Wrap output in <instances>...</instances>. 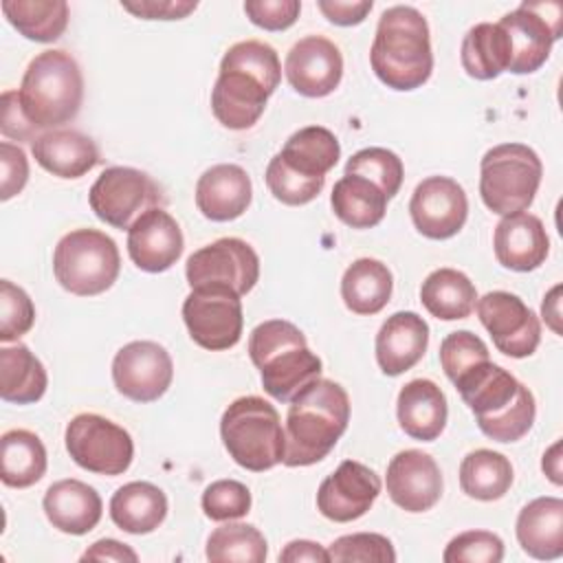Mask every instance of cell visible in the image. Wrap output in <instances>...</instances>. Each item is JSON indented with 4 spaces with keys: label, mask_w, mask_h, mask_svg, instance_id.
Listing matches in <instances>:
<instances>
[{
    "label": "cell",
    "mask_w": 563,
    "mask_h": 563,
    "mask_svg": "<svg viewBox=\"0 0 563 563\" xmlns=\"http://www.w3.org/2000/svg\"><path fill=\"white\" fill-rule=\"evenodd\" d=\"M479 431L495 442H517L534 424L532 391L490 358L464 372L455 383Z\"/></svg>",
    "instance_id": "obj_1"
},
{
    "label": "cell",
    "mask_w": 563,
    "mask_h": 563,
    "mask_svg": "<svg viewBox=\"0 0 563 563\" xmlns=\"http://www.w3.org/2000/svg\"><path fill=\"white\" fill-rule=\"evenodd\" d=\"M350 422V396L330 380L317 378L306 385L286 413V466H310L321 462L345 433Z\"/></svg>",
    "instance_id": "obj_2"
},
{
    "label": "cell",
    "mask_w": 563,
    "mask_h": 563,
    "mask_svg": "<svg viewBox=\"0 0 563 563\" xmlns=\"http://www.w3.org/2000/svg\"><path fill=\"white\" fill-rule=\"evenodd\" d=\"M369 64L374 75L391 90L409 92L427 84L433 73L427 18L409 4L385 9L378 18Z\"/></svg>",
    "instance_id": "obj_3"
},
{
    "label": "cell",
    "mask_w": 563,
    "mask_h": 563,
    "mask_svg": "<svg viewBox=\"0 0 563 563\" xmlns=\"http://www.w3.org/2000/svg\"><path fill=\"white\" fill-rule=\"evenodd\" d=\"M249 356L260 369L264 391L279 402H290L306 385L321 378V358L310 352L303 332L286 319L255 325Z\"/></svg>",
    "instance_id": "obj_4"
},
{
    "label": "cell",
    "mask_w": 563,
    "mask_h": 563,
    "mask_svg": "<svg viewBox=\"0 0 563 563\" xmlns=\"http://www.w3.org/2000/svg\"><path fill=\"white\" fill-rule=\"evenodd\" d=\"M18 99L31 125L59 130L79 114L84 101V77L77 59L62 48L35 55L24 70Z\"/></svg>",
    "instance_id": "obj_5"
},
{
    "label": "cell",
    "mask_w": 563,
    "mask_h": 563,
    "mask_svg": "<svg viewBox=\"0 0 563 563\" xmlns=\"http://www.w3.org/2000/svg\"><path fill=\"white\" fill-rule=\"evenodd\" d=\"M220 438L235 464L262 473L284 462L286 433L277 409L260 396L235 398L220 418Z\"/></svg>",
    "instance_id": "obj_6"
},
{
    "label": "cell",
    "mask_w": 563,
    "mask_h": 563,
    "mask_svg": "<svg viewBox=\"0 0 563 563\" xmlns=\"http://www.w3.org/2000/svg\"><path fill=\"white\" fill-rule=\"evenodd\" d=\"M539 154L523 143L490 147L479 163V196L497 216L526 211L541 185Z\"/></svg>",
    "instance_id": "obj_7"
},
{
    "label": "cell",
    "mask_w": 563,
    "mask_h": 563,
    "mask_svg": "<svg viewBox=\"0 0 563 563\" xmlns=\"http://www.w3.org/2000/svg\"><path fill=\"white\" fill-rule=\"evenodd\" d=\"M121 255L117 242L99 229L66 233L53 253V273L64 290L77 297L106 292L119 277Z\"/></svg>",
    "instance_id": "obj_8"
},
{
    "label": "cell",
    "mask_w": 563,
    "mask_h": 563,
    "mask_svg": "<svg viewBox=\"0 0 563 563\" xmlns=\"http://www.w3.org/2000/svg\"><path fill=\"white\" fill-rule=\"evenodd\" d=\"M88 202L95 216L114 227L130 229L143 213L165 209V194L158 183L134 167H108L92 183Z\"/></svg>",
    "instance_id": "obj_9"
},
{
    "label": "cell",
    "mask_w": 563,
    "mask_h": 563,
    "mask_svg": "<svg viewBox=\"0 0 563 563\" xmlns=\"http://www.w3.org/2000/svg\"><path fill=\"white\" fill-rule=\"evenodd\" d=\"M497 24L506 31L510 42L508 70L530 75L548 62L552 44L563 33V7L552 0L521 2Z\"/></svg>",
    "instance_id": "obj_10"
},
{
    "label": "cell",
    "mask_w": 563,
    "mask_h": 563,
    "mask_svg": "<svg viewBox=\"0 0 563 563\" xmlns=\"http://www.w3.org/2000/svg\"><path fill=\"white\" fill-rule=\"evenodd\" d=\"M66 451L77 466L97 475H121L134 457L130 433L99 413H79L66 424Z\"/></svg>",
    "instance_id": "obj_11"
},
{
    "label": "cell",
    "mask_w": 563,
    "mask_h": 563,
    "mask_svg": "<svg viewBox=\"0 0 563 563\" xmlns=\"http://www.w3.org/2000/svg\"><path fill=\"white\" fill-rule=\"evenodd\" d=\"M183 321L194 343L220 352L238 345L244 317L240 295L227 286H198L183 301Z\"/></svg>",
    "instance_id": "obj_12"
},
{
    "label": "cell",
    "mask_w": 563,
    "mask_h": 563,
    "mask_svg": "<svg viewBox=\"0 0 563 563\" xmlns=\"http://www.w3.org/2000/svg\"><path fill=\"white\" fill-rule=\"evenodd\" d=\"M185 277L191 288L227 286L240 297L253 290L260 279V257L240 238H220L187 257Z\"/></svg>",
    "instance_id": "obj_13"
},
{
    "label": "cell",
    "mask_w": 563,
    "mask_h": 563,
    "mask_svg": "<svg viewBox=\"0 0 563 563\" xmlns=\"http://www.w3.org/2000/svg\"><path fill=\"white\" fill-rule=\"evenodd\" d=\"M475 310L490 334L493 345L501 354L510 358H526L539 347L541 321L521 297L506 290H493L477 297Z\"/></svg>",
    "instance_id": "obj_14"
},
{
    "label": "cell",
    "mask_w": 563,
    "mask_h": 563,
    "mask_svg": "<svg viewBox=\"0 0 563 563\" xmlns=\"http://www.w3.org/2000/svg\"><path fill=\"white\" fill-rule=\"evenodd\" d=\"M112 380L119 394L134 402L158 400L174 380L169 352L156 341H132L112 358Z\"/></svg>",
    "instance_id": "obj_15"
},
{
    "label": "cell",
    "mask_w": 563,
    "mask_h": 563,
    "mask_svg": "<svg viewBox=\"0 0 563 563\" xmlns=\"http://www.w3.org/2000/svg\"><path fill=\"white\" fill-rule=\"evenodd\" d=\"M411 222L429 240H449L468 218V200L462 185L449 176H429L416 185L409 200Z\"/></svg>",
    "instance_id": "obj_16"
},
{
    "label": "cell",
    "mask_w": 563,
    "mask_h": 563,
    "mask_svg": "<svg viewBox=\"0 0 563 563\" xmlns=\"http://www.w3.org/2000/svg\"><path fill=\"white\" fill-rule=\"evenodd\" d=\"M277 88L255 73L222 64L211 90V112L229 130L253 128Z\"/></svg>",
    "instance_id": "obj_17"
},
{
    "label": "cell",
    "mask_w": 563,
    "mask_h": 563,
    "mask_svg": "<svg viewBox=\"0 0 563 563\" xmlns=\"http://www.w3.org/2000/svg\"><path fill=\"white\" fill-rule=\"evenodd\" d=\"M284 73L295 92L321 99L339 88L343 77V55L332 40L323 35H306L288 51Z\"/></svg>",
    "instance_id": "obj_18"
},
{
    "label": "cell",
    "mask_w": 563,
    "mask_h": 563,
    "mask_svg": "<svg viewBox=\"0 0 563 563\" xmlns=\"http://www.w3.org/2000/svg\"><path fill=\"white\" fill-rule=\"evenodd\" d=\"M380 477L356 460H345L317 490V510L336 523L361 519L380 495Z\"/></svg>",
    "instance_id": "obj_19"
},
{
    "label": "cell",
    "mask_w": 563,
    "mask_h": 563,
    "mask_svg": "<svg viewBox=\"0 0 563 563\" xmlns=\"http://www.w3.org/2000/svg\"><path fill=\"white\" fill-rule=\"evenodd\" d=\"M389 499L407 512H427L442 497V473L438 462L418 449H405L391 457L385 477Z\"/></svg>",
    "instance_id": "obj_20"
},
{
    "label": "cell",
    "mask_w": 563,
    "mask_h": 563,
    "mask_svg": "<svg viewBox=\"0 0 563 563\" xmlns=\"http://www.w3.org/2000/svg\"><path fill=\"white\" fill-rule=\"evenodd\" d=\"M185 249L180 224L165 211L152 209L128 229V255L145 273L172 268Z\"/></svg>",
    "instance_id": "obj_21"
},
{
    "label": "cell",
    "mask_w": 563,
    "mask_h": 563,
    "mask_svg": "<svg viewBox=\"0 0 563 563\" xmlns=\"http://www.w3.org/2000/svg\"><path fill=\"white\" fill-rule=\"evenodd\" d=\"M493 249L497 262L504 268L530 273L545 262L550 253V240L543 222L537 216L519 211L501 216L495 227Z\"/></svg>",
    "instance_id": "obj_22"
},
{
    "label": "cell",
    "mask_w": 563,
    "mask_h": 563,
    "mask_svg": "<svg viewBox=\"0 0 563 563\" xmlns=\"http://www.w3.org/2000/svg\"><path fill=\"white\" fill-rule=\"evenodd\" d=\"M253 200L249 174L235 163L209 167L196 183V207L211 222L240 218Z\"/></svg>",
    "instance_id": "obj_23"
},
{
    "label": "cell",
    "mask_w": 563,
    "mask_h": 563,
    "mask_svg": "<svg viewBox=\"0 0 563 563\" xmlns=\"http://www.w3.org/2000/svg\"><path fill=\"white\" fill-rule=\"evenodd\" d=\"M429 325L411 310L394 312L376 334V363L383 374L400 376L427 352Z\"/></svg>",
    "instance_id": "obj_24"
},
{
    "label": "cell",
    "mask_w": 563,
    "mask_h": 563,
    "mask_svg": "<svg viewBox=\"0 0 563 563\" xmlns=\"http://www.w3.org/2000/svg\"><path fill=\"white\" fill-rule=\"evenodd\" d=\"M42 508L46 519L66 534H88L101 519L103 504L99 493L79 479H59L44 493Z\"/></svg>",
    "instance_id": "obj_25"
},
{
    "label": "cell",
    "mask_w": 563,
    "mask_h": 563,
    "mask_svg": "<svg viewBox=\"0 0 563 563\" xmlns=\"http://www.w3.org/2000/svg\"><path fill=\"white\" fill-rule=\"evenodd\" d=\"M400 429L420 442H433L446 427L449 407L444 391L429 378H413L402 385L396 400Z\"/></svg>",
    "instance_id": "obj_26"
},
{
    "label": "cell",
    "mask_w": 563,
    "mask_h": 563,
    "mask_svg": "<svg viewBox=\"0 0 563 563\" xmlns=\"http://www.w3.org/2000/svg\"><path fill=\"white\" fill-rule=\"evenodd\" d=\"M517 541L521 550L539 561H552L563 554V499L537 497L528 501L517 517Z\"/></svg>",
    "instance_id": "obj_27"
},
{
    "label": "cell",
    "mask_w": 563,
    "mask_h": 563,
    "mask_svg": "<svg viewBox=\"0 0 563 563\" xmlns=\"http://www.w3.org/2000/svg\"><path fill=\"white\" fill-rule=\"evenodd\" d=\"M40 167L59 178H81L99 163L95 141L77 130H48L31 143Z\"/></svg>",
    "instance_id": "obj_28"
},
{
    "label": "cell",
    "mask_w": 563,
    "mask_h": 563,
    "mask_svg": "<svg viewBox=\"0 0 563 563\" xmlns=\"http://www.w3.org/2000/svg\"><path fill=\"white\" fill-rule=\"evenodd\" d=\"M277 156L295 174L310 180H325V174L341 158V145L328 128L306 125L288 136Z\"/></svg>",
    "instance_id": "obj_29"
},
{
    "label": "cell",
    "mask_w": 563,
    "mask_h": 563,
    "mask_svg": "<svg viewBox=\"0 0 563 563\" xmlns=\"http://www.w3.org/2000/svg\"><path fill=\"white\" fill-rule=\"evenodd\" d=\"M167 517L165 493L150 482H130L110 499V519L130 534L154 532Z\"/></svg>",
    "instance_id": "obj_30"
},
{
    "label": "cell",
    "mask_w": 563,
    "mask_h": 563,
    "mask_svg": "<svg viewBox=\"0 0 563 563\" xmlns=\"http://www.w3.org/2000/svg\"><path fill=\"white\" fill-rule=\"evenodd\" d=\"M394 290V277L387 264L374 257H361L352 262L341 277V299L354 314L380 312Z\"/></svg>",
    "instance_id": "obj_31"
},
{
    "label": "cell",
    "mask_w": 563,
    "mask_h": 563,
    "mask_svg": "<svg viewBox=\"0 0 563 563\" xmlns=\"http://www.w3.org/2000/svg\"><path fill=\"white\" fill-rule=\"evenodd\" d=\"M48 385L42 361L24 345H4L0 350V398L13 405L37 402Z\"/></svg>",
    "instance_id": "obj_32"
},
{
    "label": "cell",
    "mask_w": 563,
    "mask_h": 563,
    "mask_svg": "<svg viewBox=\"0 0 563 563\" xmlns=\"http://www.w3.org/2000/svg\"><path fill=\"white\" fill-rule=\"evenodd\" d=\"M387 196L367 178L343 174L332 187L330 205L334 216L352 229L376 227L387 211Z\"/></svg>",
    "instance_id": "obj_33"
},
{
    "label": "cell",
    "mask_w": 563,
    "mask_h": 563,
    "mask_svg": "<svg viewBox=\"0 0 563 563\" xmlns=\"http://www.w3.org/2000/svg\"><path fill=\"white\" fill-rule=\"evenodd\" d=\"M460 59L462 68L473 79L488 81L499 77L510 64V42L506 31L490 22L471 26L462 40Z\"/></svg>",
    "instance_id": "obj_34"
},
{
    "label": "cell",
    "mask_w": 563,
    "mask_h": 563,
    "mask_svg": "<svg viewBox=\"0 0 563 563\" xmlns=\"http://www.w3.org/2000/svg\"><path fill=\"white\" fill-rule=\"evenodd\" d=\"M420 301L427 312L442 321L466 319L477 301L475 284L455 268H438L427 275L420 288Z\"/></svg>",
    "instance_id": "obj_35"
},
{
    "label": "cell",
    "mask_w": 563,
    "mask_h": 563,
    "mask_svg": "<svg viewBox=\"0 0 563 563\" xmlns=\"http://www.w3.org/2000/svg\"><path fill=\"white\" fill-rule=\"evenodd\" d=\"M0 479L11 488H29L46 473V449L29 429H11L0 438Z\"/></svg>",
    "instance_id": "obj_36"
},
{
    "label": "cell",
    "mask_w": 563,
    "mask_h": 563,
    "mask_svg": "<svg viewBox=\"0 0 563 563\" xmlns=\"http://www.w3.org/2000/svg\"><path fill=\"white\" fill-rule=\"evenodd\" d=\"M512 477L510 460L490 449H475L460 464V486L477 501L501 499L510 490Z\"/></svg>",
    "instance_id": "obj_37"
},
{
    "label": "cell",
    "mask_w": 563,
    "mask_h": 563,
    "mask_svg": "<svg viewBox=\"0 0 563 563\" xmlns=\"http://www.w3.org/2000/svg\"><path fill=\"white\" fill-rule=\"evenodd\" d=\"M2 13L20 35L40 44L59 40L68 26L64 0H4Z\"/></svg>",
    "instance_id": "obj_38"
},
{
    "label": "cell",
    "mask_w": 563,
    "mask_h": 563,
    "mask_svg": "<svg viewBox=\"0 0 563 563\" xmlns=\"http://www.w3.org/2000/svg\"><path fill=\"white\" fill-rule=\"evenodd\" d=\"M268 545L251 523H224L207 539V559L213 563H264Z\"/></svg>",
    "instance_id": "obj_39"
},
{
    "label": "cell",
    "mask_w": 563,
    "mask_h": 563,
    "mask_svg": "<svg viewBox=\"0 0 563 563\" xmlns=\"http://www.w3.org/2000/svg\"><path fill=\"white\" fill-rule=\"evenodd\" d=\"M345 174L363 176L372 180L387 198H394L400 191L405 167L400 156L387 147H363L347 158Z\"/></svg>",
    "instance_id": "obj_40"
},
{
    "label": "cell",
    "mask_w": 563,
    "mask_h": 563,
    "mask_svg": "<svg viewBox=\"0 0 563 563\" xmlns=\"http://www.w3.org/2000/svg\"><path fill=\"white\" fill-rule=\"evenodd\" d=\"M330 563H394L391 541L378 532H354L334 539L328 548Z\"/></svg>",
    "instance_id": "obj_41"
},
{
    "label": "cell",
    "mask_w": 563,
    "mask_h": 563,
    "mask_svg": "<svg viewBox=\"0 0 563 563\" xmlns=\"http://www.w3.org/2000/svg\"><path fill=\"white\" fill-rule=\"evenodd\" d=\"M484 361H488V347L477 334L468 330L451 332L440 343V365L451 383Z\"/></svg>",
    "instance_id": "obj_42"
},
{
    "label": "cell",
    "mask_w": 563,
    "mask_h": 563,
    "mask_svg": "<svg viewBox=\"0 0 563 563\" xmlns=\"http://www.w3.org/2000/svg\"><path fill=\"white\" fill-rule=\"evenodd\" d=\"M35 323V306L24 288L9 279L0 282V341H18Z\"/></svg>",
    "instance_id": "obj_43"
},
{
    "label": "cell",
    "mask_w": 563,
    "mask_h": 563,
    "mask_svg": "<svg viewBox=\"0 0 563 563\" xmlns=\"http://www.w3.org/2000/svg\"><path fill=\"white\" fill-rule=\"evenodd\" d=\"M266 185L275 200L290 205V207H301V205L312 202L321 194L325 180H310V178L295 174L275 154L266 167Z\"/></svg>",
    "instance_id": "obj_44"
},
{
    "label": "cell",
    "mask_w": 563,
    "mask_h": 563,
    "mask_svg": "<svg viewBox=\"0 0 563 563\" xmlns=\"http://www.w3.org/2000/svg\"><path fill=\"white\" fill-rule=\"evenodd\" d=\"M200 504L211 521H233L249 515L251 490L238 479H218L205 488Z\"/></svg>",
    "instance_id": "obj_45"
},
{
    "label": "cell",
    "mask_w": 563,
    "mask_h": 563,
    "mask_svg": "<svg viewBox=\"0 0 563 563\" xmlns=\"http://www.w3.org/2000/svg\"><path fill=\"white\" fill-rule=\"evenodd\" d=\"M442 559L444 563H499L504 541L488 530H466L446 543Z\"/></svg>",
    "instance_id": "obj_46"
},
{
    "label": "cell",
    "mask_w": 563,
    "mask_h": 563,
    "mask_svg": "<svg viewBox=\"0 0 563 563\" xmlns=\"http://www.w3.org/2000/svg\"><path fill=\"white\" fill-rule=\"evenodd\" d=\"M301 11L299 0H246V18L264 31H286L290 29Z\"/></svg>",
    "instance_id": "obj_47"
},
{
    "label": "cell",
    "mask_w": 563,
    "mask_h": 563,
    "mask_svg": "<svg viewBox=\"0 0 563 563\" xmlns=\"http://www.w3.org/2000/svg\"><path fill=\"white\" fill-rule=\"evenodd\" d=\"M0 165H2L0 198L9 200V198L18 196L29 180V158L22 147H18L9 141H2L0 143Z\"/></svg>",
    "instance_id": "obj_48"
},
{
    "label": "cell",
    "mask_w": 563,
    "mask_h": 563,
    "mask_svg": "<svg viewBox=\"0 0 563 563\" xmlns=\"http://www.w3.org/2000/svg\"><path fill=\"white\" fill-rule=\"evenodd\" d=\"M121 7L141 20H183L198 9L196 0H121Z\"/></svg>",
    "instance_id": "obj_49"
},
{
    "label": "cell",
    "mask_w": 563,
    "mask_h": 563,
    "mask_svg": "<svg viewBox=\"0 0 563 563\" xmlns=\"http://www.w3.org/2000/svg\"><path fill=\"white\" fill-rule=\"evenodd\" d=\"M0 103H2V117H0L2 134L13 141H31L33 143L40 134H37V128L31 125V121L24 117L20 99H18V90H4Z\"/></svg>",
    "instance_id": "obj_50"
},
{
    "label": "cell",
    "mask_w": 563,
    "mask_h": 563,
    "mask_svg": "<svg viewBox=\"0 0 563 563\" xmlns=\"http://www.w3.org/2000/svg\"><path fill=\"white\" fill-rule=\"evenodd\" d=\"M319 11L336 26L361 24L372 11V0H319Z\"/></svg>",
    "instance_id": "obj_51"
},
{
    "label": "cell",
    "mask_w": 563,
    "mask_h": 563,
    "mask_svg": "<svg viewBox=\"0 0 563 563\" xmlns=\"http://www.w3.org/2000/svg\"><path fill=\"white\" fill-rule=\"evenodd\" d=\"M81 561H117V563H136L139 561V554L117 541V539H99L95 541L84 554H81Z\"/></svg>",
    "instance_id": "obj_52"
},
{
    "label": "cell",
    "mask_w": 563,
    "mask_h": 563,
    "mask_svg": "<svg viewBox=\"0 0 563 563\" xmlns=\"http://www.w3.org/2000/svg\"><path fill=\"white\" fill-rule=\"evenodd\" d=\"M279 561H284V563H301V561L330 563V554L323 545H319L314 541L295 539V541L286 543V548L279 552Z\"/></svg>",
    "instance_id": "obj_53"
},
{
    "label": "cell",
    "mask_w": 563,
    "mask_h": 563,
    "mask_svg": "<svg viewBox=\"0 0 563 563\" xmlns=\"http://www.w3.org/2000/svg\"><path fill=\"white\" fill-rule=\"evenodd\" d=\"M559 292H561V286H554V288L543 297V306H541V312H543L545 323H548L556 334H561V325H559V319H561Z\"/></svg>",
    "instance_id": "obj_54"
},
{
    "label": "cell",
    "mask_w": 563,
    "mask_h": 563,
    "mask_svg": "<svg viewBox=\"0 0 563 563\" xmlns=\"http://www.w3.org/2000/svg\"><path fill=\"white\" fill-rule=\"evenodd\" d=\"M561 442L556 440L545 453H543V462H541V468L543 473L559 486L561 484Z\"/></svg>",
    "instance_id": "obj_55"
}]
</instances>
